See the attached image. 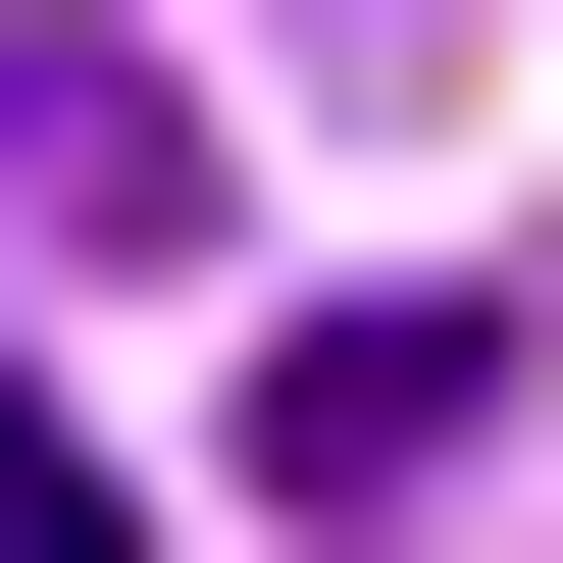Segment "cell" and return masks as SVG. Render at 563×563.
<instances>
[{
  "label": "cell",
  "mask_w": 563,
  "mask_h": 563,
  "mask_svg": "<svg viewBox=\"0 0 563 563\" xmlns=\"http://www.w3.org/2000/svg\"><path fill=\"white\" fill-rule=\"evenodd\" d=\"M461 461H512V308H308L256 358V512H461Z\"/></svg>",
  "instance_id": "6da1fadb"
},
{
  "label": "cell",
  "mask_w": 563,
  "mask_h": 563,
  "mask_svg": "<svg viewBox=\"0 0 563 563\" xmlns=\"http://www.w3.org/2000/svg\"><path fill=\"white\" fill-rule=\"evenodd\" d=\"M0 256H206V103H154L103 0H0Z\"/></svg>",
  "instance_id": "7a4b0ae2"
},
{
  "label": "cell",
  "mask_w": 563,
  "mask_h": 563,
  "mask_svg": "<svg viewBox=\"0 0 563 563\" xmlns=\"http://www.w3.org/2000/svg\"><path fill=\"white\" fill-rule=\"evenodd\" d=\"M0 563H154V512H103V410H52V358H0Z\"/></svg>",
  "instance_id": "3957f363"
}]
</instances>
